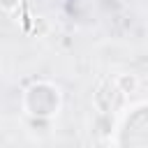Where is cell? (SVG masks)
I'll use <instances>...</instances> for the list:
<instances>
[{
  "mask_svg": "<svg viewBox=\"0 0 148 148\" xmlns=\"http://www.w3.org/2000/svg\"><path fill=\"white\" fill-rule=\"evenodd\" d=\"M23 0H0V12L2 14H16L21 9Z\"/></svg>",
  "mask_w": 148,
  "mask_h": 148,
  "instance_id": "3957f363",
  "label": "cell"
},
{
  "mask_svg": "<svg viewBox=\"0 0 148 148\" xmlns=\"http://www.w3.org/2000/svg\"><path fill=\"white\" fill-rule=\"evenodd\" d=\"M111 83H113L118 95H132L139 90V76L136 74H118Z\"/></svg>",
  "mask_w": 148,
  "mask_h": 148,
  "instance_id": "7a4b0ae2",
  "label": "cell"
},
{
  "mask_svg": "<svg viewBox=\"0 0 148 148\" xmlns=\"http://www.w3.org/2000/svg\"><path fill=\"white\" fill-rule=\"evenodd\" d=\"M21 109L35 123H49L62 109V88L46 79L32 81L21 95Z\"/></svg>",
  "mask_w": 148,
  "mask_h": 148,
  "instance_id": "6da1fadb",
  "label": "cell"
}]
</instances>
